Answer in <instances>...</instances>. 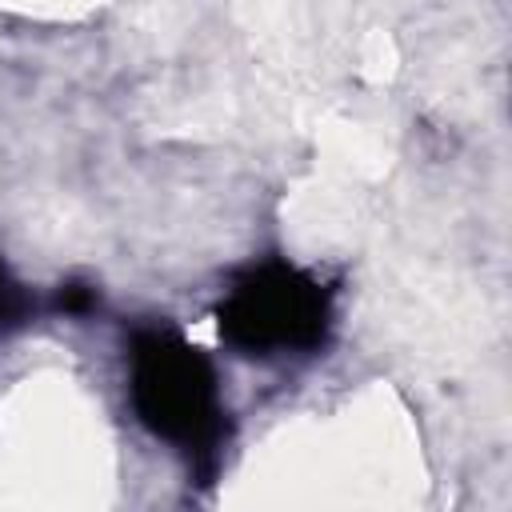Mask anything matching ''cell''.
I'll return each mask as SVG.
<instances>
[{"label":"cell","mask_w":512,"mask_h":512,"mask_svg":"<svg viewBox=\"0 0 512 512\" xmlns=\"http://www.w3.org/2000/svg\"><path fill=\"white\" fill-rule=\"evenodd\" d=\"M132 408L148 432L180 448H208L220 432L216 372L176 332H140L132 344Z\"/></svg>","instance_id":"cell-1"},{"label":"cell","mask_w":512,"mask_h":512,"mask_svg":"<svg viewBox=\"0 0 512 512\" xmlns=\"http://www.w3.org/2000/svg\"><path fill=\"white\" fill-rule=\"evenodd\" d=\"M216 320L224 340L240 352H304L328 332V292L288 264H264L236 280Z\"/></svg>","instance_id":"cell-2"},{"label":"cell","mask_w":512,"mask_h":512,"mask_svg":"<svg viewBox=\"0 0 512 512\" xmlns=\"http://www.w3.org/2000/svg\"><path fill=\"white\" fill-rule=\"evenodd\" d=\"M20 312H24V296H20V288L4 276V268H0V324H8V320H20Z\"/></svg>","instance_id":"cell-3"}]
</instances>
